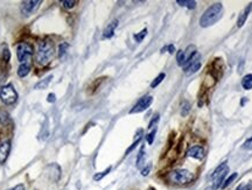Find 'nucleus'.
<instances>
[{"instance_id":"13","label":"nucleus","mask_w":252,"mask_h":190,"mask_svg":"<svg viewBox=\"0 0 252 190\" xmlns=\"http://www.w3.org/2000/svg\"><path fill=\"white\" fill-rule=\"evenodd\" d=\"M251 11H252V3L249 5L248 7H245V8L240 12L239 17H238V20H237V26H238V27H242V26L245 23V21H246V19H248L249 14H250Z\"/></svg>"},{"instance_id":"34","label":"nucleus","mask_w":252,"mask_h":190,"mask_svg":"<svg viewBox=\"0 0 252 190\" xmlns=\"http://www.w3.org/2000/svg\"><path fill=\"white\" fill-rule=\"evenodd\" d=\"M55 95H54V93H49V95H48V101H49V103H54V101H55Z\"/></svg>"},{"instance_id":"32","label":"nucleus","mask_w":252,"mask_h":190,"mask_svg":"<svg viewBox=\"0 0 252 190\" xmlns=\"http://www.w3.org/2000/svg\"><path fill=\"white\" fill-rule=\"evenodd\" d=\"M243 148L244 149H252V136L251 138H249L243 145Z\"/></svg>"},{"instance_id":"24","label":"nucleus","mask_w":252,"mask_h":190,"mask_svg":"<svg viewBox=\"0 0 252 190\" xmlns=\"http://www.w3.org/2000/svg\"><path fill=\"white\" fill-rule=\"evenodd\" d=\"M9 120V116L6 111H0V124L1 125H6Z\"/></svg>"},{"instance_id":"22","label":"nucleus","mask_w":252,"mask_h":190,"mask_svg":"<svg viewBox=\"0 0 252 190\" xmlns=\"http://www.w3.org/2000/svg\"><path fill=\"white\" fill-rule=\"evenodd\" d=\"M155 134H157V127H153L152 128V131L147 134V136H146V140H147V144L148 145H152L154 141V136H155Z\"/></svg>"},{"instance_id":"19","label":"nucleus","mask_w":252,"mask_h":190,"mask_svg":"<svg viewBox=\"0 0 252 190\" xmlns=\"http://www.w3.org/2000/svg\"><path fill=\"white\" fill-rule=\"evenodd\" d=\"M238 177V174L237 173H235V174H232V175H230V176H229V177L227 178V180H225V181L223 182V184L222 186H221V188H222V189H225V188H228V187L230 186L231 183H232V182L235 181L236 178Z\"/></svg>"},{"instance_id":"25","label":"nucleus","mask_w":252,"mask_h":190,"mask_svg":"<svg viewBox=\"0 0 252 190\" xmlns=\"http://www.w3.org/2000/svg\"><path fill=\"white\" fill-rule=\"evenodd\" d=\"M165 76H166V75H165L163 72H161V74H160V75H159V76L157 77V78H155L153 82H152V84H151V88H157V86H158V85L160 84V83H161V82L163 80Z\"/></svg>"},{"instance_id":"20","label":"nucleus","mask_w":252,"mask_h":190,"mask_svg":"<svg viewBox=\"0 0 252 190\" xmlns=\"http://www.w3.org/2000/svg\"><path fill=\"white\" fill-rule=\"evenodd\" d=\"M144 161H145V149H144V147H141L140 153H139L138 159H137V167L138 168H141V167H142Z\"/></svg>"},{"instance_id":"26","label":"nucleus","mask_w":252,"mask_h":190,"mask_svg":"<svg viewBox=\"0 0 252 190\" xmlns=\"http://www.w3.org/2000/svg\"><path fill=\"white\" fill-rule=\"evenodd\" d=\"M146 35H147V29L145 28V29L141 30L139 34H136V35H134V40H136L137 42H141V41L145 39Z\"/></svg>"},{"instance_id":"16","label":"nucleus","mask_w":252,"mask_h":190,"mask_svg":"<svg viewBox=\"0 0 252 190\" xmlns=\"http://www.w3.org/2000/svg\"><path fill=\"white\" fill-rule=\"evenodd\" d=\"M30 70V63H22L18 69V75L19 77H26Z\"/></svg>"},{"instance_id":"3","label":"nucleus","mask_w":252,"mask_h":190,"mask_svg":"<svg viewBox=\"0 0 252 190\" xmlns=\"http://www.w3.org/2000/svg\"><path fill=\"white\" fill-rule=\"evenodd\" d=\"M168 180L175 184H187L194 180V174L187 169L174 170L168 175Z\"/></svg>"},{"instance_id":"5","label":"nucleus","mask_w":252,"mask_h":190,"mask_svg":"<svg viewBox=\"0 0 252 190\" xmlns=\"http://www.w3.org/2000/svg\"><path fill=\"white\" fill-rule=\"evenodd\" d=\"M17 55L20 63H30V57L33 55V47L29 43L21 42L17 46Z\"/></svg>"},{"instance_id":"4","label":"nucleus","mask_w":252,"mask_h":190,"mask_svg":"<svg viewBox=\"0 0 252 190\" xmlns=\"http://www.w3.org/2000/svg\"><path fill=\"white\" fill-rule=\"evenodd\" d=\"M228 173H229V167L227 162H223L215 169V172L211 175V181H213V189H218L221 188L223 182L225 181Z\"/></svg>"},{"instance_id":"33","label":"nucleus","mask_w":252,"mask_h":190,"mask_svg":"<svg viewBox=\"0 0 252 190\" xmlns=\"http://www.w3.org/2000/svg\"><path fill=\"white\" fill-rule=\"evenodd\" d=\"M151 168H152V165L146 166V167H145V168H144V169H141V174H142L144 176H146V175H148V173H150Z\"/></svg>"},{"instance_id":"28","label":"nucleus","mask_w":252,"mask_h":190,"mask_svg":"<svg viewBox=\"0 0 252 190\" xmlns=\"http://www.w3.org/2000/svg\"><path fill=\"white\" fill-rule=\"evenodd\" d=\"M236 190H252V182H246V183H242L236 188Z\"/></svg>"},{"instance_id":"14","label":"nucleus","mask_w":252,"mask_h":190,"mask_svg":"<svg viewBox=\"0 0 252 190\" xmlns=\"http://www.w3.org/2000/svg\"><path fill=\"white\" fill-rule=\"evenodd\" d=\"M117 26H118V20H113V21L110 23V25L107 26L106 28L104 29V33H103V38L104 39H110L113 36V34H115V30L117 28Z\"/></svg>"},{"instance_id":"18","label":"nucleus","mask_w":252,"mask_h":190,"mask_svg":"<svg viewBox=\"0 0 252 190\" xmlns=\"http://www.w3.org/2000/svg\"><path fill=\"white\" fill-rule=\"evenodd\" d=\"M179 5H181V6H186V7H188V8L193 9L195 8V6H196V1H194V0H177L176 1Z\"/></svg>"},{"instance_id":"37","label":"nucleus","mask_w":252,"mask_h":190,"mask_svg":"<svg viewBox=\"0 0 252 190\" xmlns=\"http://www.w3.org/2000/svg\"><path fill=\"white\" fill-rule=\"evenodd\" d=\"M205 190H214V189H213V188H207Z\"/></svg>"},{"instance_id":"10","label":"nucleus","mask_w":252,"mask_h":190,"mask_svg":"<svg viewBox=\"0 0 252 190\" xmlns=\"http://www.w3.org/2000/svg\"><path fill=\"white\" fill-rule=\"evenodd\" d=\"M41 4V1L40 0H33V1H25V3H22V6H21V12L22 14H25V15H29L32 13H34L36 9L39 8V6Z\"/></svg>"},{"instance_id":"7","label":"nucleus","mask_w":252,"mask_h":190,"mask_svg":"<svg viewBox=\"0 0 252 190\" xmlns=\"http://www.w3.org/2000/svg\"><path fill=\"white\" fill-rule=\"evenodd\" d=\"M195 55H197V50H196V47L193 46V44L189 46L186 50H179L177 55H176L177 64L181 65V67H184Z\"/></svg>"},{"instance_id":"1","label":"nucleus","mask_w":252,"mask_h":190,"mask_svg":"<svg viewBox=\"0 0 252 190\" xmlns=\"http://www.w3.org/2000/svg\"><path fill=\"white\" fill-rule=\"evenodd\" d=\"M223 14V5L221 3H216L213 4L209 8L204 11V13L202 14L201 19H200V26L205 28L209 26L214 25L222 18Z\"/></svg>"},{"instance_id":"36","label":"nucleus","mask_w":252,"mask_h":190,"mask_svg":"<svg viewBox=\"0 0 252 190\" xmlns=\"http://www.w3.org/2000/svg\"><path fill=\"white\" fill-rule=\"evenodd\" d=\"M167 49H168V51H169L171 54H173V53L175 51V48H174V46H173V44H171V46L167 47Z\"/></svg>"},{"instance_id":"21","label":"nucleus","mask_w":252,"mask_h":190,"mask_svg":"<svg viewBox=\"0 0 252 190\" xmlns=\"http://www.w3.org/2000/svg\"><path fill=\"white\" fill-rule=\"evenodd\" d=\"M190 111V103H188L187 100H184L182 103V107H181V116L182 117H186L188 112Z\"/></svg>"},{"instance_id":"12","label":"nucleus","mask_w":252,"mask_h":190,"mask_svg":"<svg viewBox=\"0 0 252 190\" xmlns=\"http://www.w3.org/2000/svg\"><path fill=\"white\" fill-rule=\"evenodd\" d=\"M188 157H194L196 160H202L205 157V152L203 147H201V146H194L188 151Z\"/></svg>"},{"instance_id":"11","label":"nucleus","mask_w":252,"mask_h":190,"mask_svg":"<svg viewBox=\"0 0 252 190\" xmlns=\"http://www.w3.org/2000/svg\"><path fill=\"white\" fill-rule=\"evenodd\" d=\"M9 149H11V144L8 140H5L0 142V163H4L7 157H8Z\"/></svg>"},{"instance_id":"17","label":"nucleus","mask_w":252,"mask_h":190,"mask_svg":"<svg viewBox=\"0 0 252 190\" xmlns=\"http://www.w3.org/2000/svg\"><path fill=\"white\" fill-rule=\"evenodd\" d=\"M242 86H243L245 90H251L252 89V75L251 74H249V75L243 77V80H242Z\"/></svg>"},{"instance_id":"2","label":"nucleus","mask_w":252,"mask_h":190,"mask_svg":"<svg viewBox=\"0 0 252 190\" xmlns=\"http://www.w3.org/2000/svg\"><path fill=\"white\" fill-rule=\"evenodd\" d=\"M54 53H55V47H54V43L49 41V40H46V41H42V42L39 43L38 47V51H36V61H38L40 64H48L51 61V59L54 57Z\"/></svg>"},{"instance_id":"9","label":"nucleus","mask_w":252,"mask_h":190,"mask_svg":"<svg viewBox=\"0 0 252 190\" xmlns=\"http://www.w3.org/2000/svg\"><path fill=\"white\" fill-rule=\"evenodd\" d=\"M200 68H201L200 56L195 55L192 59H190V61H189L188 63L184 65L183 70H184V74H186V75H192V74H194V72H196Z\"/></svg>"},{"instance_id":"30","label":"nucleus","mask_w":252,"mask_h":190,"mask_svg":"<svg viewBox=\"0 0 252 190\" xmlns=\"http://www.w3.org/2000/svg\"><path fill=\"white\" fill-rule=\"evenodd\" d=\"M3 59H4L5 62H8L9 59H11V53H9L8 48L7 47H4V51H3Z\"/></svg>"},{"instance_id":"31","label":"nucleus","mask_w":252,"mask_h":190,"mask_svg":"<svg viewBox=\"0 0 252 190\" xmlns=\"http://www.w3.org/2000/svg\"><path fill=\"white\" fill-rule=\"evenodd\" d=\"M158 121H159V114H155L154 116V118L151 120V123H150V125H148V128H153V127H157L155 125L158 124Z\"/></svg>"},{"instance_id":"27","label":"nucleus","mask_w":252,"mask_h":190,"mask_svg":"<svg viewBox=\"0 0 252 190\" xmlns=\"http://www.w3.org/2000/svg\"><path fill=\"white\" fill-rule=\"evenodd\" d=\"M109 172H111V167H109V168L106 169V170H104V172H102V173H97L96 175L94 176V180L95 181H100L105 175H107V173Z\"/></svg>"},{"instance_id":"29","label":"nucleus","mask_w":252,"mask_h":190,"mask_svg":"<svg viewBox=\"0 0 252 190\" xmlns=\"http://www.w3.org/2000/svg\"><path fill=\"white\" fill-rule=\"evenodd\" d=\"M62 5H63L65 8H73L74 6L76 5V1L75 0H63Z\"/></svg>"},{"instance_id":"6","label":"nucleus","mask_w":252,"mask_h":190,"mask_svg":"<svg viewBox=\"0 0 252 190\" xmlns=\"http://www.w3.org/2000/svg\"><path fill=\"white\" fill-rule=\"evenodd\" d=\"M0 98H1V100L4 101L5 104L11 105V104L17 101L18 93H17V91L14 90V88H13L12 85L7 84L0 88Z\"/></svg>"},{"instance_id":"23","label":"nucleus","mask_w":252,"mask_h":190,"mask_svg":"<svg viewBox=\"0 0 252 190\" xmlns=\"http://www.w3.org/2000/svg\"><path fill=\"white\" fill-rule=\"evenodd\" d=\"M69 48V44L67 42H63L60 44V50H59V57L62 59L65 54H67V49Z\"/></svg>"},{"instance_id":"15","label":"nucleus","mask_w":252,"mask_h":190,"mask_svg":"<svg viewBox=\"0 0 252 190\" xmlns=\"http://www.w3.org/2000/svg\"><path fill=\"white\" fill-rule=\"evenodd\" d=\"M51 80H53V75H49L48 77L43 78L42 80H40L38 84H35V89H38V90L46 89L48 85H49V83L51 82Z\"/></svg>"},{"instance_id":"8","label":"nucleus","mask_w":252,"mask_h":190,"mask_svg":"<svg viewBox=\"0 0 252 190\" xmlns=\"http://www.w3.org/2000/svg\"><path fill=\"white\" fill-rule=\"evenodd\" d=\"M152 101H153V97L152 96H144L142 98H140L138 103L136 105L132 107V110L130 111V113H140L142 111L147 110L150 105L152 104Z\"/></svg>"},{"instance_id":"35","label":"nucleus","mask_w":252,"mask_h":190,"mask_svg":"<svg viewBox=\"0 0 252 190\" xmlns=\"http://www.w3.org/2000/svg\"><path fill=\"white\" fill-rule=\"evenodd\" d=\"M9 190H25V186L23 184H18L17 187H14V188H12V189Z\"/></svg>"}]
</instances>
